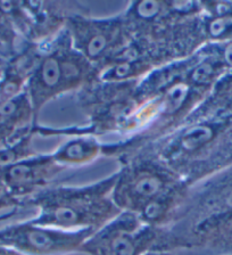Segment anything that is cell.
Segmentation results:
<instances>
[{
    "instance_id": "1",
    "label": "cell",
    "mask_w": 232,
    "mask_h": 255,
    "mask_svg": "<svg viewBox=\"0 0 232 255\" xmlns=\"http://www.w3.org/2000/svg\"><path fill=\"white\" fill-rule=\"evenodd\" d=\"M177 250L232 254V166L194 186L174 220L163 229L159 251Z\"/></svg>"
},
{
    "instance_id": "2",
    "label": "cell",
    "mask_w": 232,
    "mask_h": 255,
    "mask_svg": "<svg viewBox=\"0 0 232 255\" xmlns=\"http://www.w3.org/2000/svg\"><path fill=\"white\" fill-rule=\"evenodd\" d=\"M113 199L122 212L165 229L189 196L191 187L157 156L138 150L118 159Z\"/></svg>"
},
{
    "instance_id": "3",
    "label": "cell",
    "mask_w": 232,
    "mask_h": 255,
    "mask_svg": "<svg viewBox=\"0 0 232 255\" xmlns=\"http://www.w3.org/2000/svg\"><path fill=\"white\" fill-rule=\"evenodd\" d=\"M138 150L154 154L193 188L232 166V119L187 122Z\"/></svg>"
},
{
    "instance_id": "4",
    "label": "cell",
    "mask_w": 232,
    "mask_h": 255,
    "mask_svg": "<svg viewBox=\"0 0 232 255\" xmlns=\"http://www.w3.org/2000/svg\"><path fill=\"white\" fill-rule=\"evenodd\" d=\"M116 172L85 186H58L40 191L25 205L37 209L30 220L64 230L97 231L122 212L114 203Z\"/></svg>"
},
{
    "instance_id": "5",
    "label": "cell",
    "mask_w": 232,
    "mask_h": 255,
    "mask_svg": "<svg viewBox=\"0 0 232 255\" xmlns=\"http://www.w3.org/2000/svg\"><path fill=\"white\" fill-rule=\"evenodd\" d=\"M38 57L26 83L35 119L50 102L70 93H81L99 81V72L72 45L69 30L40 45Z\"/></svg>"
},
{
    "instance_id": "6",
    "label": "cell",
    "mask_w": 232,
    "mask_h": 255,
    "mask_svg": "<svg viewBox=\"0 0 232 255\" xmlns=\"http://www.w3.org/2000/svg\"><path fill=\"white\" fill-rule=\"evenodd\" d=\"M66 27L72 45L98 72L132 41L131 30L122 13L110 17H94L90 11L75 14Z\"/></svg>"
},
{
    "instance_id": "7",
    "label": "cell",
    "mask_w": 232,
    "mask_h": 255,
    "mask_svg": "<svg viewBox=\"0 0 232 255\" xmlns=\"http://www.w3.org/2000/svg\"><path fill=\"white\" fill-rule=\"evenodd\" d=\"M163 229L143 222L135 214L121 212L91 235L82 246L87 255H147L159 251Z\"/></svg>"
},
{
    "instance_id": "8",
    "label": "cell",
    "mask_w": 232,
    "mask_h": 255,
    "mask_svg": "<svg viewBox=\"0 0 232 255\" xmlns=\"http://www.w3.org/2000/svg\"><path fill=\"white\" fill-rule=\"evenodd\" d=\"M95 230H64L31 220L0 229V243L18 255H69L81 252Z\"/></svg>"
},
{
    "instance_id": "9",
    "label": "cell",
    "mask_w": 232,
    "mask_h": 255,
    "mask_svg": "<svg viewBox=\"0 0 232 255\" xmlns=\"http://www.w3.org/2000/svg\"><path fill=\"white\" fill-rule=\"evenodd\" d=\"M8 7L23 45L49 41L65 29L72 16L90 11L77 1H8Z\"/></svg>"
},
{
    "instance_id": "10",
    "label": "cell",
    "mask_w": 232,
    "mask_h": 255,
    "mask_svg": "<svg viewBox=\"0 0 232 255\" xmlns=\"http://www.w3.org/2000/svg\"><path fill=\"white\" fill-rule=\"evenodd\" d=\"M67 169L56 162L53 154L37 153L11 164L0 166V181L10 196L24 206L40 191L53 186Z\"/></svg>"
},
{
    "instance_id": "11",
    "label": "cell",
    "mask_w": 232,
    "mask_h": 255,
    "mask_svg": "<svg viewBox=\"0 0 232 255\" xmlns=\"http://www.w3.org/2000/svg\"><path fill=\"white\" fill-rule=\"evenodd\" d=\"M199 17L205 45L232 41V0L202 1Z\"/></svg>"
},
{
    "instance_id": "12",
    "label": "cell",
    "mask_w": 232,
    "mask_h": 255,
    "mask_svg": "<svg viewBox=\"0 0 232 255\" xmlns=\"http://www.w3.org/2000/svg\"><path fill=\"white\" fill-rule=\"evenodd\" d=\"M51 154L56 162L66 169L87 165L103 156V142L94 135H77L71 137Z\"/></svg>"
},
{
    "instance_id": "13",
    "label": "cell",
    "mask_w": 232,
    "mask_h": 255,
    "mask_svg": "<svg viewBox=\"0 0 232 255\" xmlns=\"http://www.w3.org/2000/svg\"><path fill=\"white\" fill-rule=\"evenodd\" d=\"M203 119H232V70L220 78L186 123Z\"/></svg>"
},
{
    "instance_id": "14",
    "label": "cell",
    "mask_w": 232,
    "mask_h": 255,
    "mask_svg": "<svg viewBox=\"0 0 232 255\" xmlns=\"http://www.w3.org/2000/svg\"><path fill=\"white\" fill-rule=\"evenodd\" d=\"M23 46L11 19L8 1H0V57L10 59Z\"/></svg>"
},
{
    "instance_id": "15",
    "label": "cell",
    "mask_w": 232,
    "mask_h": 255,
    "mask_svg": "<svg viewBox=\"0 0 232 255\" xmlns=\"http://www.w3.org/2000/svg\"><path fill=\"white\" fill-rule=\"evenodd\" d=\"M21 206V203L10 196L5 186L0 181V211H9V212L16 213V211Z\"/></svg>"
},
{
    "instance_id": "16",
    "label": "cell",
    "mask_w": 232,
    "mask_h": 255,
    "mask_svg": "<svg viewBox=\"0 0 232 255\" xmlns=\"http://www.w3.org/2000/svg\"><path fill=\"white\" fill-rule=\"evenodd\" d=\"M0 255H18V254L14 252L13 250L8 249L7 246L2 245L1 243H0Z\"/></svg>"
},
{
    "instance_id": "17",
    "label": "cell",
    "mask_w": 232,
    "mask_h": 255,
    "mask_svg": "<svg viewBox=\"0 0 232 255\" xmlns=\"http://www.w3.org/2000/svg\"><path fill=\"white\" fill-rule=\"evenodd\" d=\"M147 255H173L171 252H161V251H155V252H151Z\"/></svg>"
},
{
    "instance_id": "18",
    "label": "cell",
    "mask_w": 232,
    "mask_h": 255,
    "mask_svg": "<svg viewBox=\"0 0 232 255\" xmlns=\"http://www.w3.org/2000/svg\"><path fill=\"white\" fill-rule=\"evenodd\" d=\"M230 255H232V254H230Z\"/></svg>"
}]
</instances>
